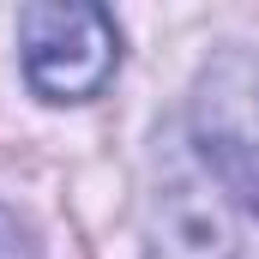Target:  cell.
I'll return each mask as SVG.
<instances>
[{"instance_id": "cell-1", "label": "cell", "mask_w": 259, "mask_h": 259, "mask_svg": "<svg viewBox=\"0 0 259 259\" xmlns=\"http://www.w3.org/2000/svg\"><path fill=\"white\" fill-rule=\"evenodd\" d=\"M145 259H241V211L223 181L199 163L187 133H157L151 181L139 205Z\"/></svg>"}, {"instance_id": "cell-2", "label": "cell", "mask_w": 259, "mask_h": 259, "mask_svg": "<svg viewBox=\"0 0 259 259\" xmlns=\"http://www.w3.org/2000/svg\"><path fill=\"white\" fill-rule=\"evenodd\" d=\"M187 145L223 181L235 211L259 217V49H217L187 91Z\"/></svg>"}, {"instance_id": "cell-3", "label": "cell", "mask_w": 259, "mask_h": 259, "mask_svg": "<svg viewBox=\"0 0 259 259\" xmlns=\"http://www.w3.org/2000/svg\"><path fill=\"white\" fill-rule=\"evenodd\" d=\"M18 61L42 103H97L121 72V30L91 0L18 6Z\"/></svg>"}, {"instance_id": "cell-4", "label": "cell", "mask_w": 259, "mask_h": 259, "mask_svg": "<svg viewBox=\"0 0 259 259\" xmlns=\"http://www.w3.org/2000/svg\"><path fill=\"white\" fill-rule=\"evenodd\" d=\"M0 259H36V241H30V229L18 223V211L0 199Z\"/></svg>"}]
</instances>
